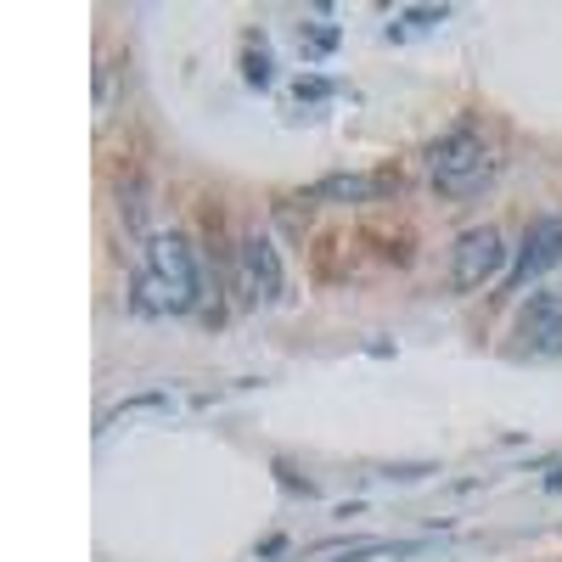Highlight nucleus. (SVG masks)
Returning a JSON list of instances; mask_svg holds the SVG:
<instances>
[{"label": "nucleus", "instance_id": "f257e3e1", "mask_svg": "<svg viewBox=\"0 0 562 562\" xmlns=\"http://www.w3.org/2000/svg\"><path fill=\"white\" fill-rule=\"evenodd\" d=\"M203 299V270L198 254L180 237H153L147 243V281L135 293V310H164V315H186Z\"/></svg>", "mask_w": 562, "mask_h": 562}, {"label": "nucleus", "instance_id": "f03ea898", "mask_svg": "<svg viewBox=\"0 0 562 562\" xmlns=\"http://www.w3.org/2000/svg\"><path fill=\"white\" fill-rule=\"evenodd\" d=\"M428 169H434V186H439L445 198H473L479 186L495 175V158L484 147V135L456 130V135H445L439 147L428 153Z\"/></svg>", "mask_w": 562, "mask_h": 562}, {"label": "nucleus", "instance_id": "7ed1b4c3", "mask_svg": "<svg viewBox=\"0 0 562 562\" xmlns=\"http://www.w3.org/2000/svg\"><path fill=\"white\" fill-rule=\"evenodd\" d=\"M506 270V243L495 225H473L456 237V254H450V288L456 293H479L484 281H495Z\"/></svg>", "mask_w": 562, "mask_h": 562}, {"label": "nucleus", "instance_id": "20e7f679", "mask_svg": "<svg viewBox=\"0 0 562 562\" xmlns=\"http://www.w3.org/2000/svg\"><path fill=\"white\" fill-rule=\"evenodd\" d=\"M557 259H562V214H540V220L524 231L518 265L506 270V293H524L529 281H535V276H546Z\"/></svg>", "mask_w": 562, "mask_h": 562}, {"label": "nucleus", "instance_id": "39448f33", "mask_svg": "<svg viewBox=\"0 0 562 562\" xmlns=\"http://www.w3.org/2000/svg\"><path fill=\"white\" fill-rule=\"evenodd\" d=\"M518 338L529 355L557 360L562 355V293H529L518 310Z\"/></svg>", "mask_w": 562, "mask_h": 562}, {"label": "nucleus", "instance_id": "423d86ee", "mask_svg": "<svg viewBox=\"0 0 562 562\" xmlns=\"http://www.w3.org/2000/svg\"><path fill=\"white\" fill-rule=\"evenodd\" d=\"M243 288H248V304H276L281 299V259H276L270 237L243 243Z\"/></svg>", "mask_w": 562, "mask_h": 562}, {"label": "nucleus", "instance_id": "0eeeda50", "mask_svg": "<svg viewBox=\"0 0 562 562\" xmlns=\"http://www.w3.org/2000/svg\"><path fill=\"white\" fill-rule=\"evenodd\" d=\"M243 79L254 85V90H265V85H276V57L265 52V40H243Z\"/></svg>", "mask_w": 562, "mask_h": 562}, {"label": "nucleus", "instance_id": "6e6552de", "mask_svg": "<svg viewBox=\"0 0 562 562\" xmlns=\"http://www.w3.org/2000/svg\"><path fill=\"white\" fill-rule=\"evenodd\" d=\"M371 192H383V180H366V175H333L315 186V198H344V203H360Z\"/></svg>", "mask_w": 562, "mask_h": 562}, {"label": "nucleus", "instance_id": "1a4fd4ad", "mask_svg": "<svg viewBox=\"0 0 562 562\" xmlns=\"http://www.w3.org/2000/svg\"><path fill=\"white\" fill-rule=\"evenodd\" d=\"M299 45H304V57H326L338 45V29H315V23H299Z\"/></svg>", "mask_w": 562, "mask_h": 562}, {"label": "nucleus", "instance_id": "9d476101", "mask_svg": "<svg viewBox=\"0 0 562 562\" xmlns=\"http://www.w3.org/2000/svg\"><path fill=\"white\" fill-rule=\"evenodd\" d=\"M445 18H450V7H411V12H400V23H411V29H434Z\"/></svg>", "mask_w": 562, "mask_h": 562}, {"label": "nucleus", "instance_id": "9b49d317", "mask_svg": "<svg viewBox=\"0 0 562 562\" xmlns=\"http://www.w3.org/2000/svg\"><path fill=\"white\" fill-rule=\"evenodd\" d=\"M293 97H299V102H326V97H333V85H326V79H299Z\"/></svg>", "mask_w": 562, "mask_h": 562}, {"label": "nucleus", "instance_id": "f8f14e48", "mask_svg": "<svg viewBox=\"0 0 562 562\" xmlns=\"http://www.w3.org/2000/svg\"><path fill=\"white\" fill-rule=\"evenodd\" d=\"M422 473H434V467H383V479H422Z\"/></svg>", "mask_w": 562, "mask_h": 562}]
</instances>
